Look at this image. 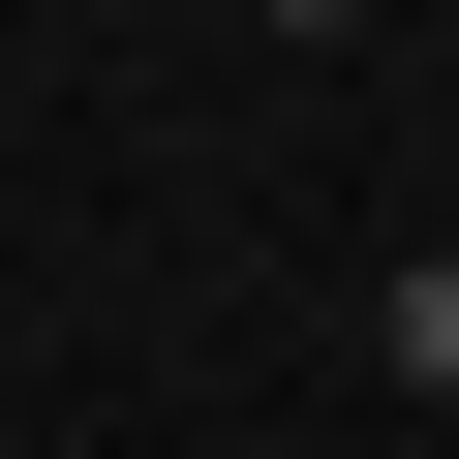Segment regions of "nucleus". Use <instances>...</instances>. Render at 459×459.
Wrapping results in <instances>:
<instances>
[{
  "mask_svg": "<svg viewBox=\"0 0 459 459\" xmlns=\"http://www.w3.org/2000/svg\"><path fill=\"white\" fill-rule=\"evenodd\" d=\"M368 337H398V398H459V276H398V307H368Z\"/></svg>",
  "mask_w": 459,
  "mask_h": 459,
  "instance_id": "1",
  "label": "nucleus"
},
{
  "mask_svg": "<svg viewBox=\"0 0 459 459\" xmlns=\"http://www.w3.org/2000/svg\"><path fill=\"white\" fill-rule=\"evenodd\" d=\"M276 31H337V0H276Z\"/></svg>",
  "mask_w": 459,
  "mask_h": 459,
  "instance_id": "2",
  "label": "nucleus"
}]
</instances>
